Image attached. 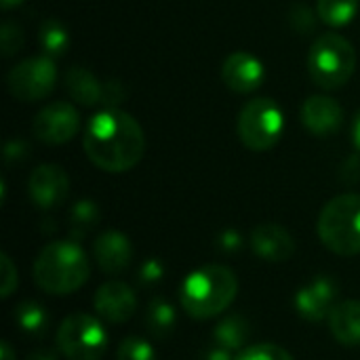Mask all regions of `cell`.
I'll return each instance as SVG.
<instances>
[{
  "label": "cell",
  "instance_id": "obj_20",
  "mask_svg": "<svg viewBox=\"0 0 360 360\" xmlns=\"http://www.w3.org/2000/svg\"><path fill=\"white\" fill-rule=\"evenodd\" d=\"M38 40H40V49L44 51V55L55 59L68 51L70 32L59 19H46V21H42V25L38 30Z\"/></svg>",
  "mask_w": 360,
  "mask_h": 360
},
{
  "label": "cell",
  "instance_id": "obj_28",
  "mask_svg": "<svg viewBox=\"0 0 360 360\" xmlns=\"http://www.w3.org/2000/svg\"><path fill=\"white\" fill-rule=\"evenodd\" d=\"M316 17H319V15H314V13H312L306 4H302V2L293 4L291 11H289V23H291L293 30L300 32V34H310V32L316 27Z\"/></svg>",
  "mask_w": 360,
  "mask_h": 360
},
{
  "label": "cell",
  "instance_id": "obj_12",
  "mask_svg": "<svg viewBox=\"0 0 360 360\" xmlns=\"http://www.w3.org/2000/svg\"><path fill=\"white\" fill-rule=\"evenodd\" d=\"M338 285L329 276H316L312 283L302 287L295 295V310L304 321L319 323L329 319L331 310L338 306Z\"/></svg>",
  "mask_w": 360,
  "mask_h": 360
},
{
  "label": "cell",
  "instance_id": "obj_3",
  "mask_svg": "<svg viewBox=\"0 0 360 360\" xmlns=\"http://www.w3.org/2000/svg\"><path fill=\"white\" fill-rule=\"evenodd\" d=\"M89 259L80 245L55 240L46 245L34 262L36 285L51 295H70L89 278Z\"/></svg>",
  "mask_w": 360,
  "mask_h": 360
},
{
  "label": "cell",
  "instance_id": "obj_2",
  "mask_svg": "<svg viewBox=\"0 0 360 360\" xmlns=\"http://www.w3.org/2000/svg\"><path fill=\"white\" fill-rule=\"evenodd\" d=\"M238 293L236 274L226 266H205L188 274L181 283L179 300L184 310L198 321L219 316Z\"/></svg>",
  "mask_w": 360,
  "mask_h": 360
},
{
  "label": "cell",
  "instance_id": "obj_33",
  "mask_svg": "<svg viewBox=\"0 0 360 360\" xmlns=\"http://www.w3.org/2000/svg\"><path fill=\"white\" fill-rule=\"evenodd\" d=\"M25 360H57L55 350H34Z\"/></svg>",
  "mask_w": 360,
  "mask_h": 360
},
{
  "label": "cell",
  "instance_id": "obj_29",
  "mask_svg": "<svg viewBox=\"0 0 360 360\" xmlns=\"http://www.w3.org/2000/svg\"><path fill=\"white\" fill-rule=\"evenodd\" d=\"M0 264H2V297H8L17 287V270L6 253L0 255Z\"/></svg>",
  "mask_w": 360,
  "mask_h": 360
},
{
  "label": "cell",
  "instance_id": "obj_18",
  "mask_svg": "<svg viewBox=\"0 0 360 360\" xmlns=\"http://www.w3.org/2000/svg\"><path fill=\"white\" fill-rule=\"evenodd\" d=\"M65 89L74 101L80 105L93 108L97 103H105V84L97 80V76L82 68V65H72L65 74Z\"/></svg>",
  "mask_w": 360,
  "mask_h": 360
},
{
  "label": "cell",
  "instance_id": "obj_5",
  "mask_svg": "<svg viewBox=\"0 0 360 360\" xmlns=\"http://www.w3.org/2000/svg\"><path fill=\"white\" fill-rule=\"evenodd\" d=\"M356 70V51L340 34H323L314 40L308 53V72L312 80L327 89L344 86Z\"/></svg>",
  "mask_w": 360,
  "mask_h": 360
},
{
  "label": "cell",
  "instance_id": "obj_24",
  "mask_svg": "<svg viewBox=\"0 0 360 360\" xmlns=\"http://www.w3.org/2000/svg\"><path fill=\"white\" fill-rule=\"evenodd\" d=\"M99 221V209L93 200H78L70 213V230L76 238L84 236Z\"/></svg>",
  "mask_w": 360,
  "mask_h": 360
},
{
  "label": "cell",
  "instance_id": "obj_30",
  "mask_svg": "<svg viewBox=\"0 0 360 360\" xmlns=\"http://www.w3.org/2000/svg\"><path fill=\"white\" fill-rule=\"evenodd\" d=\"M162 276H165V266L158 259H148L139 270V278L143 285H156L160 283Z\"/></svg>",
  "mask_w": 360,
  "mask_h": 360
},
{
  "label": "cell",
  "instance_id": "obj_4",
  "mask_svg": "<svg viewBox=\"0 0 360 360\" xmlns=\"http://www.w3.org/2000/svg\"><path fill=\"white\" fill-rule=\"evenodd\" d=\"M319 238L342 257L360 253V194L331 198L319 215Z\"/></svg>",
  "mask_w": 360,
  "mask_h": 360
},
{
  "label": "cell",
  "instance_id": "obj_25",
  "mask_svg": "<svg viewBox=\"0 0 360 360\" xmlns=\"http://www.w3.org/2000/svg\"><path fill=\"white\" fill-rule=\"evenodd\" d=\"M116 360H156L154 348L141 338H127L120 342Z\"/></svg>",
  "mask_w": 360,
  "mask_h": 360
},
{
  "label": "cell",
  "instance_id": "obj_11",
  "mask_svg": "<svg viewBox=\"0 0 360 360\" xmlns=\"http://www.w3.org/2000/svg\"><path fill=\"white\" fill-rule=\"evenodd\" d=\"M221 80L230 91L247 95V93L257 91L264 84L266 70H264V63L255 55L247 51H236L226 57L221 65Z\"/></svg>",
  "mask_w": 360,
  "mask_h": 360
},
{
  "label": "cell",
  "instance_id": "obj_1",
  "mask_svg": "<svg viewBox=\"0 0 360 360\" xmlns=\"http://www.w3.org/2000/svg\"><path fill=\"white\" fill-rule=\"evenodd\" d=\"M82 146L97 169L105 173H124L143 158L146 135L131 114L108 108L86 122Z\"/></svg>",
  "mask_w": 360,
  "mask_h": 360
},
{
  "label": "cell",
  "instance_id": "obj_13",
  "mask_svg": "<svg viewBox=\"0 0 360 360\" xmlns=\"http://www.w3.org/2000/svg\"><path fill=\"white\" fill-rule=\"evenodd\" d=\"M93 306L103 321L118 325V323H127L135 314L137 300L129 285L120 281H108L97 289Z\"/></svg>",
  "mask_w": 360,
  "mask_h": 360
},
{
  "label": "cell",
  "instance_id": "obj_35",
  "mask_svg": "<svg viewBox=\"0 0 360 360\" xmlns=\"http://www.w3.org/2000/svg\"><path fill=\"white\" fill-rule=\"evenodd\" d=\"M2 360H15V356H13V350H11V344L8 342H2Z\"/></svg>",
  "mask_w": 360,
  "mask_h": 360
},
{
  "label": "cell",
  "instance_id": "obj_17",
  "mask_svg": "<svg viewBox=\"0 0 360 360\" xmlns=\"http://www.w3.org/2000/svg\"><path fill=\"white\" fill-rule=\"evenodd\" d=\"M329 331L331 335L348 348L360 346V302L359 300H348L338 304L329 319Z\"/></svg>",
  "mask_w": 360,
  "mask_h": 360
},
{
  "label": "cell",
  "instance_id": "obj_27",
  "mask_svg": "<svg viewBox=\"0 0 360 360\" xmlns=\"http://www.w3.org/2000/svg\"><path fill=\"white\" fill-rule=\"evenodd\" d=\"M0 44H2V55L4 57H11L15 53L21 51L23 46V30L13 23V21H6L0 30Z\"/></svg>",
  "mask_w": 360,
  "mask_h": 360
},
{
  "label": "cell",
  "instance_id": "obj_31",
  "mask_svg": "<svg viewBox=\"0 0 360 360\" xmlns=\"http://www.w3.org/2000/svg\"><path fill=\"white\" fill-rule=\"evenodd\" d=\"M240 245H243V238H240V234H238L236 230H226V232L219 234V247H221L224 251H228V253L238 251Z\"/></svg>",
  "mask_w": 360,
  "mask_h": 360
},
{
  "label": "cell",
  "instance_id": "obj_34",
  "mask_svg": "<svg viewBox=\"0 0 360 360\" xmlns=\"http://www.w3.org/2000/svg\"><path fill=\"white\" fill-rule=\"evenodd\" d=\"M352 143L360 152V110L359 114L354 116V122H352Z\"/></svg>",
  "mask_w": 360,
  "mask_h": 360
},
{
  "label": "cell",
  "instance_id": "obj_10",
  "mask_svg": "<svg viewBox=\"0 0 360 360\" xmlns=\"http://www.w3.org/2000/svg\"><path fill=\"white\" fill-rule=\"evenodd\" d=\"M27 194L36 207L44 211L55 209L70 194V177L59 165H40L30 175Z\"/></svg>",
  "mask_w": 360,
  "mask_h": 360
},
{
  "label": "cell",
  "instance_id": "obj_7",
  "mask_svg": "<svg viewBox=\"0 0 360 360\" xmlns=\"http://www.w3.org/2000/svg\"><path fill=\"white\" fill-rule=\"evenodd\" d=\"M55 342L68 360H99L108 348V333L95 316L72 314L59 325Z\"/></svg>",
  "mask_w": 360,
  "mask_h": 360
},
{
  "label": "cell",
  "instance_id": "obj_23",
  "mask_svg": "<svg viewBox=\"0 0 360 360\" xmlns=\"http://www.w3.org/2000/svg\"><path fill=\"white\" fill-rule=\"evenodd\" d=\"M15 323L27 335H42L49 327V314L38 302L25 300L15 308Z\"/></svg>",
  "mask_w": 360,
  "mask_h": 360
},
{
  "label": "cell",
  "instance_id": "obj_8",
  "mask_svg": "<svg viewBox=\"0 0 360 360\" xmlns=\"http://www.w3.org/2000/svg\"><path fill=\"white\" fill-rule=\"evenodd\" d=\"M55 82H57V68L55 61L46 55L23 59L6 76L8 93L25 103L49 97L51 91L55 89Z\"/></svg>",
  "mask_w": 360,
  "mask_h": 360
},
{
  "label": "cell",
  "instance_id": "obj_15",
  "mask_svg": "<svg viewBox=\"0 0 360 360\" xmlns=\"http://www.w3.org/2000/svg\"><path fill=\"white\" fill-rule=\"evenodd\" d=\"M251 249L257 257L270 264H281L291 259V255L295 253V240L283 226L262 224L251 234Z\"/></svg>",
  "mask_w": 360,
  "mask_h": 360
},
{
  "label": "cell",
  "instance_id": "obj_21",
  "mask_svg": "<svg viewBox=\"0 0 360 360\" xmlns=\"http://www.w3.org/2000/svg\"><path fill=\"white\" fill-rule=\"evenodd\" d=\"M146 325H148V331L154 335V338H167L173 333L175 325H177V314H175V308L165 302V300H154L150 302L148 306V312H146Z\"/></svg>",
  "mask_w": 360,
  "mask_h": 360
},
{
  "label": "cell",
  "instance_id": "obj_14",
  "mask_svg": "<svg viewBox=\"0 0 360 360\" xmlns=\"http://www.w3.org/2000/svg\"><path fill=\"white\" fill-rule=\"evenodd\" d=\"M302 122L312 135L329 137L342 129L344 108L327 95H312L302 105Z\"/></svg>",
  "mask_w": 360,
  "mask_h": 360
},
{
  "label": "cell",
  "instance_id": "obj_36",
  "mask_svg": "<svg viewBox=\"0 0 360 360\" xmlns=\"http://www.w3.org/2000/svg\"><path fill=\"white\" fill-rule=\"evenodd\" d=\"M23 0H2V8H13V6H19Z\"/></svg>",
  "mask_w": 360,
  "mask_h": 360
},
{
  "label": "cell",
  "instance_id": "obj_22",
  "mask_svg": "<svg viewBox=\"0 0 360 360\" xmlns=\"http://www.w3.org/2000/svg\"><path fill=\"white\" fill-rule=\"evenodd\" d=\"M359 13V0H319L316 15L327 25H348Z\"/></svg>",
  "mask_w": 360,
  "mask_h": 360
},
{
  "label": "cell",
  "instance_id": "obj_26",
  "mask_svg": "<svg viewBox=\"0 0 360 360\" xmlns=\"http://www.w3.org/2000/svg\"><path fill=\"white\" fill-rule=\"evenodd\" d=\"M236 360H295L276 344H255L238 352Z\"/></svg>",
  "mask_w": 360,
  "mask_h": 360
},
{
  "label": "cell",
  "instance_id": "obj_19",
  "mask_svg": "<svg viewBox=\"0 0 360 360\" xmlns=\"http://www.w3.org/2000/svg\"><path fill=\"white\" fill-rule=\"evenodd\" d=\"M249 321L240 314H230L221 319L213 331V342L230 352L245 350V344L249 340Z\"/></svg>",
  "mask_w": 360,
  "mask_h": 360
},
{
  "label": "cell",
  "instance_id": "obj_9",
  "mask_svg": "<svg viewBox=\"0 0 360 360\" xmlns=\"http://www.w3.org/2000/svg\"><path fill=\"white\" fill-rule=\"evenodd\" d=\"M78 131H80V114L68 101H55L44 105L32 122L34 137L51 146H61L70 141Z\"/></svg>",
  "mask_w": 360,
  "mask_h": 360
},
{
  "label": "cell",
  "instance_id": "obj_32",
  "mask_svg": "<svg viewBox=\"0 0 360 360\" xmlns=\"http://www.w3.org/2000/svg\"><path fill=\"white\" fill-rule=\"evenodd\" d=\"M205 360H232V352L221 348V346H217V344H213V348L207 350Z\"/></svg>",
  "mask_w": 360,
  "mask_h": 360
},
{
  "label": "cell",
  "instance_id": "obj_16",
  "mask_svg": "<svg viewBox=\"0 0 360 360\" xmlns=\"http://www.w3.org/2000/svg\"><path fill=\"white\" fill-rule=\"evenodd\" d=\"M95 253V262L97 266L105 272V274H120L129 268L131 259H133V247L131 240L118 232V230H108L103 232L93 247Z\"/></svg>",
  "mask_w": 360,
  "mask_h": 360
},
{
  "label": "cell",
  "instance_id": "obj_6",
  "mask_svg": "<svg viewBox=\"0 0 360 360\" xmlns=\"http://www.w3.org/2000/svg\"><path fill=\"white\" fill-rule=\"evenodd\" d=\"M238 137L253 152L274 148L285 133V114L276 99L257 97L249 101L238 114Z\"/></svg>",
  "mask_w": 360,
  "mask_h": 360
}]
</instances>
